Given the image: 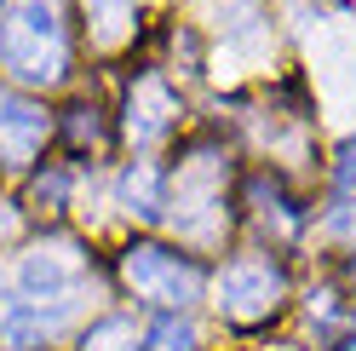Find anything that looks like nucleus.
Listing matches in <instances>:
<instances>
[{"mask_svg": "<svg viewBox=\"0 0 356 351\" xmlns=\"http://www.w3.org/2000/svg\"><path fill=\"white\" fill-rule=\"evenodd\" d=\"M0 63L29 86H52L70 75V29L58 0H12L0 17Z\"/></svg>", "mask_w": 356, "mask_h": 351, "instance_id": "1", "label": "nucleus"}, {"mask_svg": "<svg viewBox=\"0 0 356 351\" xmlns=\"http://www.w3.org/2000/svg\"><path fill=\"white\" fill-rule=\"evenodd\" d=\"M121 276L138 299H155V305H190L202 294V265L172 248H155V242H138L121 254Z\"/></svg>", "mask_w": 356, "mask_h": 351, "instance_id": "2", "label": "nucleus"}, {"mask_svg": "<svg viewBox=\"0 0 356 351\" xmlns=\"http://www.w3.org/2000/svg\"><path fill=\"white\" fill-rule=\"evenodd\" d=\"M282 294H287V276L270 259H236V265H225V276H218V311L230 322L270 317L282 305Z\"/></svg>", "mask_w": 356, "mask_h": 351, "instance_id": "3", "label": "nucleus"}, {"mask_svg": "<svg viewBox=\"0 0 356 351\" xmlns=\"http://www.w3.org/2000/svg\"><path fill=\"white\" fill-rule=\"evenodd\" d=\"M75 282H81V254L63 248V242L35 248L24 265H17V294L35 299V305H47V311H58V317H70Z\"/></svg>", "mask_w": 356, "mask_h": 351, "instance_id": "4", "label": "nucleus"}, {"mask_svg": "<svg viewBox=\"0 0 356 351\" xmlns=\"http://www.w3.org/2000/svg\"><path fill=\"white\" fill-rule=\"evenodd\" d=\"M47 109H40L35 98L24 93H0V156H6V167H29L35 150L47 144Z\"/></svg>", "mask_w": 356, "mask_h": 351, "instance_id": "5", "label": "nucleus"}, {"mask_svg": "<svg viewBox=\"0 0 356 351\" xmlns=\"http://www.w3.org/2000/svg\"><path fill=\"white\" fill-rule=\"evenodd\" d=\"M172 116H178V93L161 75H144L138 86H132V98H127V133L138 144H155L172 127Z\"/></svg>", "mask_w": 356, "mask_h": 351, "instance_id": "6", "label": "nucleus"}, {"mask_svg": "<svg viewBox=\"0 0 356 351\" xmlns=\"http://www.w3.org/2000/svg\"><path fill=\"white\" fill-rule=\"evenodd\" d=\"M58 322H63V317L47 311V305H35V299H24V294H0V340H6L12 351H40Z\"/></svg>", "mask_w": 356, "mask_h": 351, "instance_id": "7", "label": "nucleus"}, {"mask_svg": "<svg viewBox=\"0 0 356 351\" xmlns=\"http://www.w3.org/2000/svg\"><path fill=\"white\" fill-rule=\"evenodd\" d=\"M121 202H127V213L155 219V213H161V173H155L149 162H132L121 173Z\"/></svg>", "mask_w": 356, "mask_h": 351, "instance_id": "8", "label": "nucleus"}, {"mask_svg": "<svg viewBox=\"0 0 356 351\" xmlns=\"http://www.w3.org/2000/svg\"><path fill=\"white\" fill-rule=\"evenodd\" d=\"M195 345H202V334H195V322L178 317V311H167V317L144 334V351H195Z\"/></svg>", "mask_w": 356, "mask_h": 351, "instance_id": "9", "label": "nucleus"}, {"mask_svg": "<svg viewBox=\"0 0 356 351\" xmlns=\"http://www.w3.org/2000/svg\"><path fill=\"white\" fill-rule=\"evenodd\" d=\"M81 351H132V322L127 317L92 322V328H86V340H81Z\"/></svg>", "mask_w": 356, "mask_h": 351, "instance_id": "10", "label": "nucleus"}, {"mask_svg": "<svg viewBox=\"0 0 356 351\" xmlns=\"http://www.w3.org/2000/svg\"><path fill=\"white\" fill-rule=\"evenodd\" d=\"M86 12L98 24V40H121L132 24V0H86Z\"/></svg>", "mask_w": 356, "mask_h": 351, "instance_id": "11", "label": "nucleus"}, {"mask_svg": "<svg viewBox=\"0 0 356 351\" xmlns=\"http://www.w3.org/2000/svg\"><path fill=\"white\" fill-rule=\"evenodd\" d=\"M339 185H345V190L356 196V139H350V144L339 150Z\"/></svg>", "mask_w": 356, "mask_h": 351, "instance_id": "12", "label": "nucleus"}, {"mask_svg": "<svg viewBox=\"0 0 356 351\" xmlns=\"http://www.w3.org/2000/svg\"><path fill=\"white\" fill-rule=\"evenodd\" d=\"M12 231H17V213H12L6 202H0V236H12Z\"/></svg>", "mask_w": 356, "mask_h": 351, "instance_id": "13", "label": "nucleus"}, {"mask_svg": "<svg viewBox=\"0 0 356 351\" xmlns=\"http://www.w3.org/2000/svg\"><path fill=\"white\" fill-rule=\"evenodd\" d=\"M345 351H356V334H350V345H345Z\"/></svg>", "mask_w": 356, "mask_h": 351, "instance_id": "14", "label": "nucleus"}, {"mask_svg": "<svg viewBox=\"0 0 356 351\" xmlns=\"http://www.w3.org/2000/svg\"><path fill=\"white\" fill-rule=\"evenodd\" d=\"M350 271H356V259H350Z\"/></svg>", "mask_w": 356, "mask_h": 351, "instance_id": "15", "label": "nucleus"}]
</instances>
